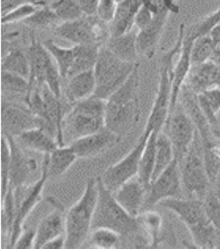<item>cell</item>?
<instances>
[{
  "label": "cell",
  "mask_w": 220,
  "mask_h": 249,
  "mask_svg": "<svg viewBox=\"0 0 220 249\" xmlns=\"http://www.w3.org/2000/svg\"><path fill=\"white\" fill-rule=\"evenodd\" d=\"M99 198L93 220V229L107 228L130 238L137 247H151V242L144 231L139 218L131 216L116 201L113 193L108 191L98 178Z\"/></svg>",
  "instance_id": "1"
},
{
  "label": "cell",
  "mask_w": 220,
  "mask_h": 249,
  "mask_svg": "<svg viewBox=\"0 0 220 249\" xmlns=\"http://www.w3.org/2000/svg\"><path fill=\"white\" fill-rule=\"evenodd\" d=\"M99 198L98 178L86 181L79 200L66 212V248L76 249L87 241L93 230V220Z\"/></svg>",
  "instance_id": "2"
},
{
  "label": "cell",
  "mask_w": 220,
  "mask_h": 249,
  "mask_svg": "<svg viewBox=\"0 0 220 249\" xmlns=\"http://www.w3.org/2000/svg\"><path fill=\"white\" fill-rule=\"evenodd\" d=\"M138 67L109 99L106 100L105 126L118 136H122L134 126L139 116L137 88Z\"/></svg>",
  "instance_id": "3"
},
{
  "label": "cell",
  "mask_w": 220,
  "mask_h": 249,
  "mask_svg": "<svg viewBox=\"0 0 220 249\" xmlns=\"http://www.w3.org/2000/svg\"><path fill=\"white\" fill-rule=\"evenodd\" d=\"M105 109L106 101L96 96L73 105L63 120L62 130L65 145L103 129Z\"/></svg>",
  "instance_id": "4"
},
{
  "label": "cell",
  "mask_w": 220,
  "mask_h": 249,
  "mask_svg": "<svg viewBox=\"0 0 220 249\" xmlns=\"http://www.w3.org/2000/svg\"><path fill=\"white\" fill-rule=\"evenodd\" d=\"M185 36L184 25L180 26L177 43L172 50L162 57L159 72L158 90L153 102L152 110L147 120L144 131L152 133V131L160 132L163 130L170 113L171 97H172V73L174 68V57L180 53Z\"/></svg>",
  "instance_id": "5"
},
{
  "label": "cell",
  "mask_w": 220,
  "mask_h": 249,
  "mask_svg": "<svg viewBox=\"0 0 220 249\" xmlns=\"http://www.w3.org/2000/svg\"><path fill=\"white\" fill-rule=\"evenodd\" d=\"M136 68L135 63L120 59L102 46L94 68L97 83L94 96L106 101L123 86Z\"/></svg>",
  "instance_id": "6"
},
{
  "label": "cell",
  "mask_w": 220,
  "mask_h": 249,
  "mask_svg": "<svg viewBox=\"0 0 220 249\" xmlns=\"http://www.w3.org/2000/svg\"><path fill=\"white\" fill-rule=\"evenodd\" d=\"M183 193L188 198L204 200L211 185L203 160V144L198 132L197 137L179 163Z\"/></svg>",
  "instance_id": "7"
},
{
  "label": "cell",
  "mask_w": 220,
  "mask_h": 249,
  "mask_svg": "<svg viewBox=\"0 0 220 249\" xmlns=\"http://www.w3.org/2000/svg\"><path fill=\"white\" fill-rule=\"evenodd\" d=\"M48 162V154L43 155L39 178L34 184H25L13 189L16 215L10 239L7 245L9 248H13L17 238L24 230L26 220L42 199L43 188H45V185L50 178Z\"/></svg>",
  "instance_id": "8"
},
{
  "label": "cell",
  "mask_w": 220,
  "mask_h": 249,
  "mask_svg": "<svg viewBox=\"0 0 220 249\" xmlns=\"http://www.w3.org/2000/svg\"><path fill=\"white\" fill-rule=\"evenodd\" d=\"M55 34L75 45H100L103 46L104 41L110 36L109 26L102 21L97 15L86 16L63 22L55 29Z\"/></svg>",
  "instance_id": "9"
},
{
  "label": "cell",
  "mask_w": 220,
  "mask_h": 249,
  "mask_svg": "<svg viewBox=\"0 0 220 249\" xmlns=\"http://www.w3.org/2000/svg\"><path fill=\"white\" fill-rule=\"evenodd\" d=\"M27 54L31 64L30 85L47 84L58 98H61L62 77L54 59L46 47L33 39Z\"/></svg>",
  "instance_id": "10"
},
{
  "label": "cell",
  "mask_w": 220,
  "mask_h": 249,
  "mask_svg": "<svg viewBox=\"0 0 220 249\" xmlns=\"http://www.w3.org/2000/svg\"><path fill=\"white\" fill-rule=\"evenodd\" d=\"M165 133L168 135L174 149L175 159L180 163L190 151L198 134L197 127L190 115L177 104L169 114L165 124Z\"/></svg>",
  "instance_id": "11"
},
{
  "label": "cell",
  "mask_w": 220,
  "mask_h": 249,
  "mask_svg": "<svg viewBox=\"0 0 220 249\" xmlns=\"http://www.w3.org/2000/svg\"><path fill=\"white\" fill-rule=\"evenodd\" d=\"M151 134L144 131L135 147L123 159L109 167L101 177L102 184L108 191L113 193L126 181L138 176L141 158Z\"/></svg>",
  "instance_id": "12"
},
{
  "label": "cell",
  "mask_w": 220,
  "mask_h": 249,
  "mask_svg": "<svg viewBox=\"0 0 220 249\" xmlns=\"http://www.w3.org/2000/svg\"><path fill=\"white\" fill-rule=\"evenodd\" d=\"M178 197H184V193L179 162L174 159L169 167L148 186L144 211L152 210L165 199Z\"/></svg>",
  "instance_id": "13"
},
{
  "label": "cell",
  "mask_w": 220,
  "mask_h": 249,
  "mask_svg": "<svg viewBox=\"0 0 220 249\" xmlns=\"http://www.w3.org/2000/svg\"><path fill=\"white\" fill-rule=\"evenodd\" d=\"M2 135L17 138L25 131L39 128L40 118L35 116L29 108L17 106H3L2 107Z\"/></svg>",
  "instance_id": "14"
},
{
  "label": "cell",
  "mask_w": 220,
  "mask_h": 249,
  "mask_svg": "<svg viewBox=\"0 0 220 249\" xmlns=\"http://www.w3.org/2000/svg\"><path fill=\"white\" fill-rule=\"evenodd\" d=\"M148 186L137 176L122 184L113 196L131 216L138 218L144 212Z\"/></svg>",
  "instance_id": "15"
},
{
  "label": "cell",
  "mask_w": 220,
  "mask_h": 249,
  "mask_svg": "<svg viewBox=\"0 0 220 249\" xmlns=\"http://www.w3.org/2000/svg\"><path fill=\"white\" fill-rule=\"evenodd\" d=\"M159 204L177 216L187 228L208 220L204 211L203 200L178 197L165 199Z\"/></svg>",
  "instance_id": "16"
},
{
  "label": "cell",
  "mask_w": 220,
  "mask_h": 249,
  "mask_svg": "<svg viewBox=\"0 0 220 249\" xmlns=\"http://www.w3.org/2000/svg\"><path fill=\"white\" fill-rule=\"evenodd\" d=\"M119 138L105 126L101 131L76 139L69 145L79 159H93L118 142Z\"/></svg>",
  "instance_id": "17"
},
{
  "label": "cell",
  "mask_w": 220,
  "mask_h": 249,
  "mask_svg": "<svg viewBox=\"0 0 220 249\" xmlns=\"http://www.w3.org/2000/svg\"><path fill=\"white\" fill-rule=\"evenodd\" d=\"M184 86L196 95L220 87V66L212 60L192 65Z\"/></svg>",
  "instance_id": "18"
},
{
  "label": "cell",
  "mask_w": 220,
  "mask_h": 249,
  "mask_svg": "<svg viewBox=\"0 0 220 249\" xmlns=\"http://www.w3.org/2000/svg\"><path fill=\"white\" fill-rule=\"evenodd\" d=\"M7 137V136H6ZM11 148L10 164V187L16 188L27 184L32 174L37 170L35 160L30 158L23 152V148L17 143L15 138L7 137Z\"/></svg>",
  "instance_id": "19"
},
{
  "label": "cell",
  "mask_w": 220,
  "mask_h": 249,
  "mask_svg": "<svg viewBox=\"0 0 220 249\" xmlns=\"http://www.w3.org/2000/svg\"><path fill=\"white\" fill-rule=\"evenodd\" d=\"M169 12L167 8L159 9L154 13L152 22L146 28L140 31L138 30L137 46L140 55L152 57L154 54L165 28Z\"/></svg>",
  "instance_id": "20"
},
{
  "label": "cell",
  "mask_w": 220,
  "mask_h": 249,
  "mask_svg": "<svg viewBox=\"0 0 220 249\" xmlns=\"http://www.w3.org/2000/svg\"><path fill=\"white\" fill-rule=\"evenodd\" d=\"M193 41H194V36L191 34L185 35L182 50L179 53V58L177 62L174 64L173 73H172V97H171L170 113L174 110V108L178 104L180 92L183 86L185 85V82L192 68L191 49H192Z\"/></svg>",
  "instance_id": "21"
},
{
  "label": "cell",
  "mask_w": 220,
  "mask_h": 249,
  "mask_svg": "<svg viewBox=\"0 0 220 249\" xmlns=\"http://www.w3.org/2000/svg\"><path fill=\"white\" fill-rule=\"evenodd\" d=\"M54 204L55 209L45 218H42L35 229V244L34 249H42L48 241L59 235L65 234V215L64 208L61 204L56 205V200L51 198Z\"/></svg>",
  "instance_id": "22"
},
{
  "label": "cell",
  "mask_w": 220,
  "mask_h": 249,
  "mask_svg": "<svg viewBox=\"0 0 220 249\" xmlns=\"http://www.w3.org/2000/svg\"><path fill=\"white\" fill-rule=\"evenodd\" d=\"M66 81L65 96L72 106L95 95L97 83L94 69L81 72Z\"/></svg>",
  "instance_id": "23"
},
{
  "label": "cell",
  "mask_w": 220,
  "mask_h": 249,
  "mask_svg": "<svg viewBox=\"0 0 220 249\" xmlns=\"http://www.w3.org/2000/svg\"><path fill=\"white\" fill-rule=\"evenodd\" d=\"M138 29L135 27L128 33L116 36H109L105 47L120 59L135 63L139 55L137 46Z\"/></svg>",
  "instance_id": "24"
},
{
  "label": "cell",
  "mask_w": 220,
  "mask_h": 249,
  "mask_svg": "<svg viewBox=\"0 0 220 249\" xmlns=\"http://www.w3.org/2000/svg\"><path fill=\"white\" fill-rule=\"evenodd\" d=\"M15 140L23 149L42 155L51 154L59 146L55 138L38 127L25 131Z\"/></svg>",
  "instance_id": "25"
},
{
  "label": "cell",
  "mask_w": 220,
  "mask_h": 249,
  "mask_svg": "<svg viewBox=\"0 0 220 249\" xmlns=\"http://www.w3.org/2000/svg\"><path fill=\"white\" fill-rule=\"evenodd\" d=\"M79 159L70 145L58 146L48 154V171L50 178H56L64 175Z\"/></svg>",
  "instance_id": "26"
},
{
  "label": "cell",
  "mask_w": 220,
  "mask_h": 249,
  "mask_svg": "<svg viewBox=\"0 0 220 249\" xmlns=\"http://www.w3.org/2000/svg\"><path fill=\"white\" fill-rule=\"evenodd\" d=\"M102 46L100 45H75L74 62L69 78L81 72L94 69L99 58L100 51ZM68 78V79H69Z\"/></svg>",
  "instance_id": "27"
},
{
  "label": "cell",
  "mask_w": 220,
  "mask_h": 249,
  "mask_svg": "<svg viewBox=\"0 0 220 249\" xmlns=\"http://www.w3.org/2000/svg\"><path fill=\"white\" fill-rule=\"evenodd\" d=\"M174 159L175 153L173 145L168 135L165 132L160 131L157 135L155 143V163L152 180H154L163 171L169 167Z\"/></svg>",
  "instance_id": "28"
},
{
  "label": "cell",
  "mask_w": 220,
  "mask_h": 249,
  "mask_svg": "<svg viewBox=\"0 0 220 249\" xmlns=\"http://www.w3.org/2000/svg\"><path fill=\"white\" fill-rule=\"evenodd\" d=\"M158 132L152 131L150 135L146 147L144 149L141 161L138 177L144 182L146 186H149L152 180L153 171H154V163H155V143Z\"/></svg>",
  "instance_id": "29"
},
{
  "label": "cell",
  "mask_w": 220,
  "mask_h": 249,
  "mask_svg": "<svg viewBox=\"0 0 220 249\" xmlns=\"http://www.w3.org/2000/svg\"><path fill=\"white\" fill-rule=\"evenodd\" d=\"M43 46L54 59L62 79L67 80L74 62V50L72 48H64L55 44L52 40H46Z\"/></svg>",
  "instance_id": "30"
},
{
  "label": "cell",
  "mask_w": 220,
  "mask_h": 249,
  "mask_svg": "<svg viewBox=\"0 0 220 249\" xmlns=\"http://www.w3.org/2000/svg\"><path fill=\"white\" fill-rule=\"evenodd\" d=\"M2 71L14 73L23 76L27 79L30 78L31 64L28 54H26L19 48L11 49L2 59Z\"/></svg>",
  "instance_id": "31"
},
{
  "label": "cell",
  "mask_w": 220,
  "mask_h": 249,
  "mask_svg": "<svg viewBox=\"0 0 220 249\" xmlns=\"http://www.w3.org/2000/svg\"><path fill=\"white\" fill-rule=\"evenodd\" d=\"M193 242L199 248H215L217 247V238L219 232L207 220L198 225L188 228Z\"/></svg>",
  "instance_id": "32"
},
{
  "label": "cell",
  "mask_w": 220,
  "mask_h": 249,
  "mask_svg": "<svg viewBox=\"0 0 220 249\" xmlns=\"http://www.w3.org/2000/svg\"><path fill=\"white\" fill-rule=\"evenodd\" d=\"M87 243L92 248L99 249H113L120 247L123 244V238L117 231L107 228H97L93 229Z\"/></svg>",
  "instance_id": "33"
},
{
  "label": "cell",
  "mask_w": 220,
  "mask_h": 249,
  "mask_svg": "<svg viewBox=\"0 0 220 249\" xmlns=\"http://www.w3.org/2000/svg\"><path fill=\"white\" fill-rule=\"evenodd\" d=\"M140 224L148 235L151 247L156 246L159 243L161 231L163 229V219L159 213L152 210L144 211L139 217Z\"/></svg>",
  "instance_id": "34"
},
{
  "label": "cell",
  "mask_w": 220,
  "mask_h": 249,
  "mask_svg": "<svg viewBox=\"0 0 220 249\" xmlns=\"http://www.w3.org/2000/svg\"><path fill=\"white\" fill-rule=\"evenodd\" d=\"M197 100L203 115L211 126L220 112V87L197 95Z\"/></svg>",
  "instance_id": "35"
},
{
  "label": "cell",
  "mask_w": 220,
  "mask_h": 249,
  "mask_svg": "<svg viewBox=\"0 0 220 249\" xmlns=\"http://www.w3.org/2000/svg\"><path fill=\"white\" fill-rule=\"evenodd\" d=\"M215 45L209 35L194 37L191 49L192 65H198L210 60Z\"/></svg>",
  "instance_id": "36"
},
{
  "label": "cell",
  "mask_w": 220,
  "mask_h": 249,
  "mask_svg": "<svg viewBox=\"0 0 220 249\" xmlns=\"http://www.w3.org/2000/svg\"><path fill=\"white\" fill-rule=\"evenodd\" d=\"M24 24L34 28H56L61 21L51 7L42 5L33 15L23 21Z\"/></svg>",
  "instance_id": "37"
},
{
  "label": "cell",
  "mask_w": 220,
  "mask_h": 249,
  "mask_svg": "<svg viewBox=\"0 0 220 249\" xmlns=\"http://www.w3.org/2000/svg\"><path fill=\"white\" fill-rule=\"evenodd\" d=\"M1 85L3 91H7L12 94L22 95L25 98L30 92L29 79L6 71L1 73Z\"/></svg>",
  "instance_id": "38"
},
{
  "label": "cell",
  "mask_w": 220,
  "mask_h": 249,
  "mask_svg": "<svg viewBox=\"0 0 220 249\" xmlns=\"http://www.w3.org/2000/svg\"><path fill=\"white\" fill-rule=\"evenodd\" d=\"M51 7L61 23L73 21L84 16L78 0H55Z\"/></svg>",
  "instance_id": "39"
},
{
  "label": "cell",
  "mask_w": 220,
  "mask_h": 249,
  "mask_svg": "<svg viewBox=\"0 0 220 249\" xmlns=\"http://www.w3.org/2000/svg\"><path fill=\"white\" fill-rule=\"evenodd\" d=\"M10 164H11V148L6 136L2 135L1 139V197L7 194L10 187Z\"/></svg>",
  "instance_id": "40"
},
{
  "label": "cell",
  "mask_w": 220,
  "mask_h": 249,
  "mask_svg": "<svg viewBox=\"0 0 220 249\" xmlns=\"http://www.w3.org/2000/svg\"><path fill=\"white\" fill-rule=\"evenodd\" d=\"M45 5L42 2H27L21 4L8 13L1 16V23L5 24H12L15 22L25 21L31 15H33L40 6Z\"/></svg>",
  "instance_id": "41"
},
{
  "label": "cell",
  "mask_w": 220,
  "mask_h": 249,
  "mask_svg": "<svg viewBox=\"0 0 220 249\" xmlns=\"http://www.w3.org/2000/svg\"><path fill=\"white\" fill-rule=\"evenodd\" d=\"M203 205L208 221L220 234V199L210 190L203 200Z\"/></svg>",
  "instance_id": "42"
},
{
  "label": "cell",
  "mask_w": 220,
  "mask_h": 249,
  "mask_svg": "<svg viewBox=\"0 0 220 249\" xmlns=\"http://www.w3.org/2000/svg\"><path fill=\"white\" fill-rule=\"evenodd\" d=\"M220 22V8L206 17L203 21L196 25L193 29H191L190 33L194 37H198L201 36L209 35L211 30Z\"/></svg>",
  "instance_id": "43"
},
{
  "label": "cell",
  "mask_w": 220,
  "mask_h": 249,
  "mask_svg": "<svg viewBox=\"0 0 220 249\" xmlns=\"http://www.w3.org/2000/svg\"><path fill=\"white\" fill-rule=\"evenodd\" d=\"M117 7L116 0H100L97 16L109 26L115 17Z\"/></svg>",
  "instance_id": "44"
},
{
  "label": "cell",
  "mask_w": 220,
  "mask_h": 249,
  "mask_svg": "<svg viewBox=\"0 0 220 249\" xmlns=\"http://www.w3.org/2000/svg\"><path fill=\"white\" fill-rule=\"evenodd\" d=\"M154 12L147 5L141 4L135 14V27L140 31L146 28L152 20Z\"/></svg>",
  "instance_id": "45"
},
{
  "label": "cell",
  "mask_w": 220,
  "mask_h": 249,
  "mask_svg": "<svg viewBox=\"0 0 220 249\" xmlns=\"http://www.w3.org/2000/svg\"><path fill=\"white\" fill-rule=\"evenodd\" d=\"M35 244V230H27L21 232L13 248L15 249H32Z\"/></svg>",
  "instance_id": "46"
},
{
  "label": "cell",
  "mask_w": 220,
  "mask_h": 249,
  "mask_svg": "<svg viewBox=\"0 0 220 249\" xmlns=\"http://www.w3.org/2000/svg\"><path fill=\"white\" fill-rule=\"evenodd\" d=\"M78 2L80 4V7L84 15H86V16L97 15L100 0H78Z\"/></svg>",
  "instance_id": "47"
},
{
  "label": "cell",
  "mask_w": 220,
  "mask_h": 249,
  "mask_svg": "<svg viewBox=\"0 0 220 249\" xmlns=\"http://www.w3.org/2000/svg\"><path fill=\"white\" fill-rule=\"evenodd\" d=\"M27 2H37L33 0H1V15H4L14 9L15 7L27 3Z\"/></svg>",
  "instance_id": "48"
},
{
  "label": "cell",
  "mask_w": 220,
  "mask_h": 249,
  "mask_svg": "<svg viewBox=\"0 0 220 249\" xmlns=\"http://www.w3.org/2000/svg\"><path fill=\"white\" fill-rule=\"evenodd\" d=\"M66 248V235L62 234L55 238L51 239L45 245L42 249H63Z\"/></svg>",
  "instance_id": "49"
},
{
  "label": "cell",
  "mask_w": 220,
  "mask_h": 249,
  "mask_svg": "<svg viewBox=\"0 0 220 249\" xmlns=\"http://www.w3.org/2000/svg\"><path fill=\"white\" fill-rule=\"evenodd\" d=\"M209 36L212 38L215 46L220 45V22L211 30Z\"/></svg>",
  "instance_id": "50"
},
{
  "label": "cell",
  "mask_w": 220,
  "mask_h": 249,
  "mask_svg": "<svg viewBox=\"0 0 220 249\" xmlns=\"http://www.w3.org/2000/svg\"><path fill=\"white\" fill-rule=\"evenodd\" d=\"M210 60H212L213 62H215L217 65L220 66V45L215 46V49L213 51Z\"/></svg>",
  "instance_id": "51"
},
{
  "label": "cell",
  "mask_w": 220,
  "mask_h": 249,
  "mask_svg": "<svg viewBox=\"0 0 220 249\" xmlns=\"http://www.w3.org/2000/svg\"><path fill=\"white\" fill-rule=\"evenodd\" d=\"M212 185H213V189H214V190H212V191H213V192L216 194V196L220 199V172H219V174L217 175V177H216L215 180L213 181Z\"/></svg>",
  "instance_id": "52"
}]
</instances>
